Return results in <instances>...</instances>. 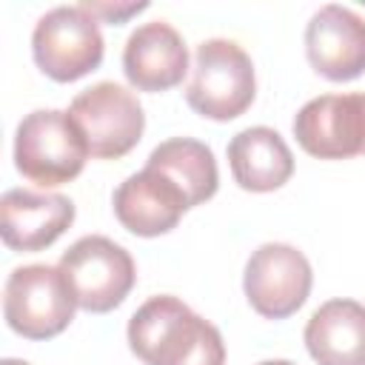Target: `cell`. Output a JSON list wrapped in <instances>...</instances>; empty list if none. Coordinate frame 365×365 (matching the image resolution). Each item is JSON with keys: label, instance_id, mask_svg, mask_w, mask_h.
<instances>
[{"label": "cell", "instance_id": "obj_16", "mask_svg": "<svg viewBox=\"0 0 365 365\" xmlns=\"http://www.w3.org/2000/svg\"><path fill=\"white\" fill-rule=\"evenodd\" d=\"M145 168H154L163 177H168L182 191L188 208L211 200L220 185L217 160H214L211 148L191 137H174V140L160 143L148 154Z\"/></svg>", "mask_w": 365, "mask_h": 365}, {"label": "cell", "instance_id": "obj_12", "mask_svg": "<svg viewBox=\"0 0 365 365\" xmlns=\"http://www.w3.org/2000/svg\"><path fill=\"white\" fill-rule=\"evenodd\" d=\"M123 71L140 91H168L188 71V48L174 26L151 20L134 29L123 48Z\"/></svg>", "mask_w": 365, "mask_h": 365}, {"label": "cell", "instance_id": "obj_1", "mask_svg": "<svg viewBox=\"0 0 365 365\" xmlns=\"http://www.w3.org/2000/svg\"><path fill=\"white\" fill-rule=\"evenodd\" d=\"M128 345L145 365H225L217 325L177 297H151L128 319Z\"/></svg>", "mask_w": 365, "mask_h": 365}, {"label": "cell", "instance_id": "obj_19", "mask_svg": "<svg viewBox=\"0 0 365 365\" xmlns=\"http://www.w3.org/2000/svg\"><path fill=\"white\" fill-rule=\"evenodd\" d=\"M0 365H29V362H23V359H3Z\"/></svg>", "mask_w": 365, "mask_h": 365}, {"label": "cell", "instance_id": "obj_10", "mask_svg": "<svg viewBox=\"0 0 365 365\" xmlns=\"http://www.w3.org/2000/svg\"><path fill=\"white\" fill-rule=\"evenodd\" d=\"M308 63L328 80L345 83L365 71V17L328 3L305 26Z\"/></svg>", "mask_w": 365, "mask_h": 365}, {"label": "cell", "instance_id": "obj_4", "mask_svg": "<svg viewBox=\"0 0 365 365\" xmlns=\"http://www.w3.org/2000/svg\"><path fill=\"white\" fill-rule=\"evenodd\" d=\"M77 299L54 265H20L9 274L3 291V317L26 339H51L74 319Z\"/></svg>", "mask_w": 365, "mask_h": 365}, {"label": "cell", "instance_id": "obj_8", "mask_svg": "<svg viewBox=\"0 0 365 365\" xmlns=\"http://www.w3.org/2000/svg\"><path fill=\"white\" fill-rule=\"evenodd\" d=\"M311 262L302 251L285 242L259 245L248 262L242 288L251 308L265 319H285L302 308L311 294Z\"/></svg>", "mask_w": 365, "mask_h": 365}, {"label": "cell", "instance_id": "obj_18", "mask_svg": "<svg viewBox=\"0 0 365 365\" xmlns=\"http://www.w3.org/2000/svg\"><path fill=\"white\" fill-rule=\"evenodd\" d=\"M259 365H294V362H288V359H265Z\"/></svg>", "mask_w": 365, "mask_h": 365}, {"label": "cell", "instance_id": "obj_9", "mask_svg": "<svg viewBox=\"0 0 365 365\" xmlns=\"http://www.w3.org/2000/svg\"><path fill=\"white\" fill-rule=\"evenodd\" d=\"M294 137L302 151L319 160L365 154V91L308 100L294 117Z\"/></svg>", "mask_w": 365, "mask_h": 365}, {"label": "cell", "instance_id": "obj_17", "mask_svg": "<svg viewBox=\"0 0 365 365\" xmlns=\"http://www.w3.org/2000/svg\"><path fill=\"white\" fill-rule=\"evenodd\" d=\"M80 6L94 20H103V23H111V26H120L128 17H134V14H140V11L148 9V3H91V0H83Z\"/></svg>", "mask_w": 365, "mask_h": 365}, {"label": "cell", "instance_id": "obj_5", "mask_svg": "<svg viewBox=\"0 0 365 365\" xmlns=\"http://www.w3.org/2000/svg\"><path fill=\"white\" fill-rule=\"evenodd\" d=\"M77 299L88 314H106L117 308L134 288V259L131 254L108 237L91 234L68 245L57 265Z\"/></svg>", "mask_w": 365, "mask_h": 365}, {"label": "cell", "instance_id": "obj_14", "mask_svg": "<svg viewBox=\"0 0 365 365\" xmlns=\"http://www.w3.org/2000/svg\"><path fill=\"white\" fill-rule=\"evenodd\" d=\"M305 345L317 365H365V305L331 299L305 325Z\"/></svg>", "mask_w": 365, "mask_h": 365}, {"label": "cell", "instance_id": "obj_13", "mask_svg": "<svg viewBox=\"0 0 365 365\" xmlns=\"http://www.w3.org/2000/svg\"><path fill=\"white\" fill-rule=\"evenodd\" d=\"M188 202L182 191L154 168H143L114 191V214L120 225L137 237H160L171 231Z\"/></svg>", "mask_w": 365, "mask_h": 365}, {"label": "cell", "instance_id": "obj_2", "mask_svg": "<svg viewBox=\"0 0 365 365\" xmlns=\"http://www.w3.org/2000/svg\"><path fill=\"white\" fill-rule=\"evenodd\" d=\"M88 157V143L68 111L37 108L26 114L14 137L17 171L43 188L74 180Z\"/></svg>", "mask_w": 365, "mask_h": 365}, {"label": "cell", "instance_id": "obj_15", "mask_svg": "<svg viewBox=\"0 0 365 365\" xmlns=\"http://www.w3.org/2000/svg\"><path fill=\"white\" fill-rule=\"evenodd\" d=\"M231 174L245 191H274L294 174V157L279 131L268 125H251L228 143Z\"/></svg>", "mask_w": 365, "mask_h": 365}, {"label": "cell", "instance_id": "obj_11", "mask_svg": "<svg viewBox=\"0 0 365 365\" xmlns=\"http://www.w3.org/2000/svg\"><path fill=\"white\" fill-rule=\"evenodd\" d=\"M74 222V202L63 194L9 188L0 200V237L11 251H43Z\"/></svg>", "mask_w": 365, "mask_h": 365}, {"label": "cell", "instance_id": "obj_3", "mask_svg": "<svg viewBox=\"0 0 365 365\" xmlns=\"http://www.w3.org/2000/svg\"><path fill=\"white\" fill-rule=\"evenodd\" d=\"M254 63L234 40L214 37L197 46L185 100L200 117L234 120L254 103Z\"/></svg>", "mask_w": 365, "mask_h": 365}, {"label": "cell", "instance_id": "obj_6", "mask_svg": "<svg viewBox=\"0 0 365 365\" xmlns=\"http://www.w3.org/2000/svg\"><path fill=\"white\" fill-rule=\"evenodd\" d=\"M103 48L100 20L83 6H57L46 11L31 34L37 68L57 83H71L94 71L103 63Z\"/></svg>", "mask_w": 365, "mask_h": 365}, {"label": "cell", "instance_id": "obj_7", "mask_svg": "<svg viewBox=\"0 0 365 365\" xmlns=\"http://www.w3.org/2000/svg\"><path fill=\"white\" fill-rule=\"evenodd\" d=\"M68 114L83 131L88 154L100 160H117L128 154L140 143L145 128L140 100L128 88L108 80L80 91L71 100Z\"/></svg>", "mask_w": 365, "mask_h": 365}]
</instances>
